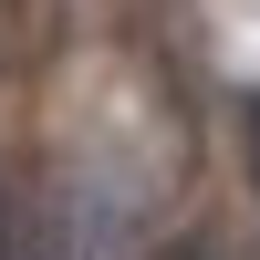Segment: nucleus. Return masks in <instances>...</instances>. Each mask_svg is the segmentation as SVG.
Wrapping results in <instances>:
<instances>
[{"instance_id":"f257e3e1","label":"nucleus","mask_w":260,"mask_h":260,"mask_svg":"<svg viewBox=\"0 0 260 260\" xmlns=\"http://www.w3.org/2000/svg\"><path fill=\"white\" fill-rule=\"evenodd\" d=\"M240 146H250V187H260V94L240 104Z\"/></svg>"},{"instance_id":"f03ea898","label":"nucleus","mask_w":260,"mask_h":260,"mask_svg":"<svg viewBox=\"0 0 260 260\" xmlns=\"http://www.w3.org/2000/svg\"><path fill=\"white\" fill-rule=\"evenodd\" d=\"M156 260H219V240H177V250H156Z\"/></svg>"}]
</instances>
